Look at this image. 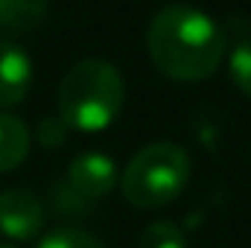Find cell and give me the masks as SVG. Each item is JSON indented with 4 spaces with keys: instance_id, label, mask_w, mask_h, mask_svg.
Instances as JSON below:
<instances>
[{
    "instance_id": "obj_11",
    "label": "cell",
    "mask_w": 251,
    "mask_h": 248,
    "mask_svg": "<svg viewBox=\"0 0 251 248\" xmlns=\"http://www.w3.org/2000/svg\"><path fill=\"white\" fill-rule=\"evenodd\" d=\"M38 248H105L94 234L79 231V228H59L50 231L47 237H41Z\"/></svg>"
},
{
    "instance_id": "obj_1",
    "label": "cell",
    "mask_w": 251,
    "mask_h": 248,
    "mask_svg": "<svg viewBox=\"0 0 251 248\" xmlns=\"http://www.w3.org/2000/svg\"><path fill=\"white\" fill-rule=\"evenodd\" d=\"M155 67L178 82L207 79L228 50L222 26L201 9L170 3L155 12L146 35Z\"/></svg>"
},
{
    "instance_id": "obj_6",
    "label": "cell",
    "mask_w": 251,
    "mask_h": 248,
    "mask_svg": "<svg viewBox=\"0 0 251 248\" xmlns=\"http://www.w3.org/2000/svg\"><path fill=\"white\" fill-rule=\"evenodd\" d=\"M32 85V62L15 41H0V108L18 105Z\"/></svg>"
},
{
    "instance_id": "obj_5",
    "label": "cell",
    "mask_w": 251,
    "mask_h": 248,
    "mask_svg": "<svg viewBox=\"0 0 251 248\" xmlns=\"http://www.w3.org/2000/svg\"><path fill=\"white\" fill-rule=\"evenodd\" d=\"M120 181L114 158L105 152H82L67 167V184L79 198H102Z\"/></svg>"
},
{
    "instance_id": "obj_3",
    "label": "cell",
    "mask_w": 251,
    "mask_h": 248,
    "mask_svg": "<svg viewBox=\"0 0 251 248\" xmlns=\"http://www.w3.org/2000/svg\"><path fill=\"white\" fill-rule=\"evenodd\" d=\"M190 181V155L170 140L143 146L123 170L120 187L128 204L155 210L176 201Z\"/></svg>"
},
{
    "instance_id": "obj_9",
    "label": "cell",
    "mask_w": 251,
    "mask_h": 248,
    "mask_svg": "<svg viewBox=\"0 0 251 248\" xmlns=\"http://www.w3.org/2000/svg\"><path fill=\"white\" fill-rule=\"evenodd\" d=\"M137 248H187V240H184V231L176 222L161 219V222H152V225L143 228Z\"/></svg>"
},
{
    "instance_id": "obj_8",
    "label": "cell",
    "mask_w": 251,
    "mask_h": 248,
    "mask_svg": "<svg viewBox=\"0 0 251 248\" xmlns=\"http://www.w3.org/2000/svg\"><path fill=\"white\" fill-rule=\"evenodd\" d=\"M50 0H0L3 29H32L47 18Z\"/></svg>"
},
{
    "instance_id": "obj_2",
    "label": "cell",
    "mask_w": 251,
    "mask_h": 248,
    "mask_svg": "<svg viewBox=\"0 0 251 248\" xmlns=\"http://www.w3.org/2000/svg\"><path fill=\"white\" fill-rule=\"evenodd\" d=\"M126 102L123 73L105 59H82L62 79L59 117L76 131H102L120 117Z\"/></svg>"
},
{
    "instance_id": "obj_4",
    "label": "cell",
    "mask_w": 251,
    "mask_h": 248,
    "mask_svg": "<svg viewBox=\"0 0 251 248\" xmlns=\"http://www.w3.org/2000/svg\"><path fill=\"white\" fill-rule=\"evenodd\" d=\"M44 204L41 198L26 190V187H9L0 193V234L15 240V243H26L35 240L44 228Z\"/></svg>"
},
{
    "instance_id": "obj_7",
    "label": "cell",
    "mask_w": 251,
    "mask_h": 248,
    "mask_svg": "<svg viewBox=\"0 0 251 248\" xmlns=\"http://www.w3.org/2000/svg\"><path fill=\"white\" fill-rule=\"evenodd\" d=\"M29 128L21 117L0 111V173H12L29 155Z\"/></svg>"
},
{
    "instance_id": "obj_12",
    "label": "cell",
    "mask_w": 251,
    "mask_h": 248,
    "mask_svg": "<svg viewBox=\"0 0 251 248\" xmlns=\"http://www.w3.org/2000/svg\"><path fill=\"white\" fill-rule=\"evenodd\" d=\"M0 248H15V246H9V243H0Z\"/></svg>"
},
{
    "instance_id": "obj_10",
    "label": "cell",
    "mask_w": 251,
    "mask_h": 248,
    "mask_svg": "<svg viewBox=\"0 0 251 248\" xmlns=\"http://www.w3.org/2000/svg\"><path fill=\"white\" fill-rule=\"evenodd\" d=\"M228 73H231V82H234L246 97H251V38H240V41L231 47Z\"/></svg>"
}]
</instances>
